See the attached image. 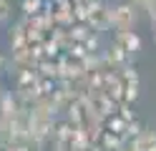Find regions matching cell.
Wrapping results in <instances>:
<instances>
[{
	"instance_id": "cell-1",
	"label": "cell",
	"mask_w": 156,
	"mask_h": 151,
	"mask_svg": "<svg viewBox=\"0 0 156 151\" xmlns=\"http://www.w3.org/2000/svg\"><path fill=\"white\" fill-rule=\"evenodd\" d=\"M133 23H136V13H133L131 5H121V8L113 10V25L119 33H131Z\"/></svg>"
},
{
	"instance_id": "cell-2",
	"label": "cell",
	"mask_w": 156,
	"mask_h": 151,
	"mask_svg": "<svg viewBox=\"0 0 156 151\" xmlns=\"http://www.w3.org/2000/svg\"><path fill=\"white\" fill-rule=\"evenodd\" d=\"M136 146H139V151H156V134L154 131L141 134L139 138H136Z\"/></svg>"
},
{
	"instance_id": "cell-3",
	"label": "cell",
	"mask_w": 156,
	"mask_h": 151,
	"mask_svg": "<svg viewBox=\"0 0 156 151\" xmlns=\"http://www.w3.org/2000/svg\"><path fill=\"white\" fill-rule=\"evenodd\" d=\"M8 15H10V5H8V0H0V23L8 20Z\"/></svg>"
},
{
	"instance_id": "cell-4",
	"label": "cell",
	"mask_w": 156,
	"mask_h": 151,
	"mask_svg": "<svg viewBox=\"0 0 156 151\" xmlns=\"http://www.w3.org/2000/svg\"><path fill=\"white\" fill-rule=\"evenodd\" d=\"M133 3L139 5V8H146V10H151V8H154V3H156V0H133Z\"/></svg>"
},
{
	"instance_id": "cell-5",
	"label": "cell",
	"mask_w": 156,
	"mask_h": 151,
	"mask_svg": "<svg viewBox=\"0 0 156 151\" xmlns=\"http://www.w3.org/2000/svg\"><path fill=\"white\" fill-rule=\"evenodd\" d=\"M119 151H139V146H136V141H131V144H123Z\"/></svg>"
},
{
	"instance_id": "cell-6",
	"label": "cell",
	"mask_w": 156,
	"mask_h": 151,
	"mask_svg": "<svg viewBox=\"0 0 156 151\" xmlns=\"http://www.w3.org/2000/svg\"><path fill=\"white\" fill-rule=\"evenodd\" d=\"M151 18H154V23H156V3H154V8H151Z\"/></svg>"
}]
</instances>
